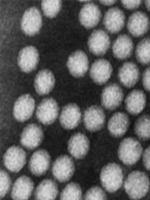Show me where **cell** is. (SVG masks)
<instances>
[{"label": "cell", "mask_w": 150, "mask_h": 200, "mask_svg": "<svg viewBox=\"0 0 150 200\" xmlns=\"http://www.w3.org/2000/svg\"><path fill=\"white\" fill-rule=\"evenodd\" d=\"M148 177L143 172L134 171L130 173L126 178L124 185L125 191L133 199H138L144 197L149 187Z\"/></svg>", "instance_id": "6da1fadb"}, {"label": "cell", "mask_w": 150, "mask_h": 200, "mask_svg": "<svg viewBox=\"0 0 150 200\" xmlns=\"http://www.w3.org/2000/svg\"><path fill=\"white\" fill-rule=\"evenodd\" d=\"M119 159L125 164L133 165L139 159L143 152L142 147L136 139L128 137L120 143L118 149Z\"/></svg>", "instance_id": "7a4b0ae2"}, {"label": "cell", "mask_w": 150, "mask_h": 200, "mask_svg": "<svg viewBox=\"0 0 150 200\" xmlns=\"http://www.w3.org/2000/svg\"><path fill=\"white\" fill-rule=\"evenodd\" d=\"M123 179L122 170L119 165L115 163L107 164L101 171V182L104 188L109 192H114L119 189L122 184Z\"/></svg>", "instance_id": "3957f363"}, {"label": "cell", "mask_w": 150, "mask_h": 200, "mask_svg": "<svg viewBox=\"0 0 150 200\" xmlns=\"http://www.w3.org/2000/svg\"><path fill=\"white\" fill-rule=\"evenodd\" d=\"M142 72L137 65L133 62L124 63L119 69L118 80L125 88L133 89L140 81Z\"/></svg>", "instance_id": "277c9868"}, {"label": "cell", "mask_w": 150, "mask_h": 200, "mask_svg": "<svg viewBox=\"0 0 150 200\" xmlns=\"http://www.w3.org/2000/svg\"><path fill=\"white\" fill-rule=\"evenodd\" d=\"M147 102V96L144 91L137 88L132 89L124 100L127 112L132 116H137L142 112L146 107Z\"/></svg>", "instance_id": "5b68a950"}, {"label": "cell", "mask_w": 150, "mask_h": 200, "mask_svg": "<svg viewBox=\"0 0 150 200\" xmlns=\"http://www.w3.org/2000/svg\"><path fill=\"white\" fill-rule=\"evenodd\" d=\"M59 107L55 100L52 98L43 99L37 107L36 116L38 120L44 125L52 123L57 118Z\"/></svg>", "instance_id": "8992f818"}, {"label": "cell", "mask_w": 150, "mask_h": 200, "mask_svg": "<svg viewBox=\"0 0 150 200\" xmlns=\"http://www.w3.org/2000/svg\"><path fill=\"white\" fill-rule=\"evenodd\" d=\"M124 98L122 88L116 84L113 83L105 87L102 92L101 101L105 109L112 110L118 107Z\"/></svg>", "instance_id": "52a82bcc"}, {"label": "cell", "mask_w": 150, "mask_h": 200, "mask_svg": "<svg viewBox=\"0 0 150 200\" xmlns=\"http://www.w3.org/2000/svg\"><path fill=\"white\" fill-rule=\"evenodd\" d=\"M74 162L69 156L61 155L55 161L52 165V172L54 178L60 182L68 181L74 172Z\"/></svg>", "instance_id": "ba28073f"}, {"label": "cell", "mask_w": 150, "mask_h": 200, "mask_svg": "<svg viewBox=\"0 0 150 200\" xmlns=\"http://www.w3.org/2000/svg\"><path fill=\"white\" fill-rule=\"evenodd\" d=\"M25 152L20 147L13 146L5 152L3 161L5 167L11 172L17 173L23 167L26 160Z\"/></svg>", "instance_id": "9c48e42d"}, {"label": "cell", "mask_w": 150, "mask_h": 200, "mask_svg": "<svg viewBox=\"0 0 150 200\" xmlns=\"http://www.w3.org/2000/svg\"><path fill=\"white\" fill-rule=\"evenodd\" d=\"M84 125L90 132L98 131L102 128L105 121L103 110L99 106L93 105L87 108L83 116Z\"/></svg>", "instance_id": "30bf717a"}, {"label": "cell", "mask_w": 150, "mask_h": 200, "mask_svg": "<svg viewBox=\"0 0 150 200\" xmlns=\"http://www.w3.org/2000/svg\"><path fill=\"white\" fill-rule=\"evenodd\" d=\"M35 106V100L30 94H25L21 96L14 105L13 113L15 119L20 122L28 120L32 116Z\"/></svg>", "instance_id": "8fae6325"}, {"label": "cell", "mask_w": 150, "mask_h": 200, "mask_svg": "<svg viewBox=\"0 0 150 200\" xmlns=\"http://www.w3.org/2000/svg\"><path fill=\"white\" fill-rule=\"evenodd\" d=\"M42 25L41 15L35 7L28 9L25 12L21 21L22 30L26 35L33 36L39 31Z\"/></svg>", "instance_id": "7c38bea8"}, {"label": "cell", "mask_w": 150, "mask_h": 200, "mask_svg": "<svg viewBox=\"0 0 150 200\" xmlns=\"http://www.w3.org/2000/svg\"><path fill=\"white\" fill-rule=\"evenodd\" d=\"M130 124V119L127 114L124 112L118 111L114 113L109 119L107 128L111 135L119 138L127 132Z\"/></svg>", "instance_id": "4fadbf2b"}, {"label": "cell", "mask_w": 150, "mask_h": 200, "mask_svg": "<svg viewBox=\"0 0 150 200\" xmlns=\"http://www.w3.org/2000/svg\"><path fill=\"white\" fill-rule=\"evenodd\" d=\"M43 138V133L41 128L36 124L28 125L22 133L20 141L21 144L26 148L32 150L38 146Z\"/></svg>", "instance_id": "5bb4252c"}, {"label": "cell", "mask_w": 150, "mask_h": 200, "mask_svg": "<svg viewBox=\"0 0 150 200\" xmlns=\"http://www.w3.org/2000/svg\"><path fill=\"white\" fill-rule=\"evenodd\" d=\"M39 61V54L37 49L32 46H28L20 52L18 63L20 69L25 73H29L36 67Z\"/></svg>", "instance_id": "9a60e30c"}, {"label": "cell", "mask_w": 150, "mask_h": 200, "mask_svg": "<svg viewBox=\"0 0 150 200\" xmlns=\"http://www.w3.org/2000/svg\"><path fill=\"white\" fill-rule=\"evenodd\" d=\"M81 117V112L79 106L75 104H69L65 106L62 111L60 122L64 129L72 130L79 125Z\"/></svg>", "instance_id": "2e32d148"}, {"label": "cell", "mask_w": 150, "mask_h": 200, "mask_svg": "<svg viewBox=\"0 0 150 200\" xmlns=\"http://www.w3.org/2000/svg\"><path fill=\"white\" fill-rule=\"evenodd\" d=\"M149 22L147 15L141 11H137L129 17L127 28L129 33L135 37L144 34L149 27Z\"/></svg>", "instance_id": "e0dca14e"}, {"label": "cell", "mask_w": 150, "mask_h": 200, "mask_svg": "<svg viewBox=\"0 0 150 200\" xmlns=\"http://www.w3.org/2000/svg\"><path fill=\"white\" fill-rule=\"evenodd\" d=\"M67 65L71 75L76 77H81L85 74L88 69V57L83 51H76L69 57Z\"/></svg>", "instance_id": "ac0fdd59"}, {"label": "cell", "mask_w": 150, "mask_h": 200, "mask_svg": "<svg viewBox=\"0 0 150 200\" xmlns=\"http://www.w3.org/2000/svg\"><path fill=\"white\" fill-rule=\"evenodd\" d=\"M88 46L91 52L97 56L102 55L107 51L110 46L109 36L101 30H94L91 34L88 40Z\"/></svg>", "instance_id": "d6986e66"}, {"label": "cell", "mask_w": 150, "mask_h": 200, "mask_svg": "<svg viewBox=\"0 0 150 200\" xmlns=\"http://www.w3.org/2000/svg\"><path fill=\"white\" fill-rule=\"evenodd\" d=\"M90 147V142L87 137L81 133H76L70 138L68 143L69 153L77 159L84 157L87 154Z\"/></svg>", "instance_id": "ffe728a7"}, {"label": "cell", "mask_w": 150, "mask_h": 200, "mask_svg": "<svg viewBox=\"0 0 150 200\" xmlns=\"http://www.w3.org/2000/svg\"><path fill=\"white\" fill-rule=\"evenodd\" d=\"M50 157L47 151L39 150L32 155L29 163V168L34 175L39 176L46 172L49 167Z\"/></svg>", "instance_id": "44dd1931"}, {"label": "cell", "mask_w": 150, "mask_h": 200, "mask_svg": "<svg viewBox=\"0 0 150 200\" xmlns=\"http://www.w3.org/2000/svg\"><path fill=\"white\" fill-rule=\"evenodd\" d=\"M112 71V66L108 60L100 59L95 61L92 65L90 75L95 83L101 85L105 83L109 80Z\"/></svg>", "instance_id": "7402d4cb"}, {"label": "cell", "mask_w": 150, "mask_h": 200, "mask_svg": "<svg viewBox=\"0 0 150 200\" xmlns=\"http://www.w3.org/2000/svg\"><path fill=\"white\" fill-rule=\"evenodd\" d=\"M125 16L120 9L114 7L108 9L105 13L103 23L105 28L112 33H117L123 27Z\"/></svg>", "instance_id": "603a6c76"}, {"label": "cell", "mask_w": 150, "mask_h": 200, "mask_svg": "<svg viewBox=\"0 0 150 200\" xmlns=\"http://www.w3.org/2000/svg\"><path fill=\"white\" fill-rule=\"evenodd\" d=\"M101 16L98 6L92 3L85 4L80 11L79 18L81 24L85 28L89 29L96 26Z\"/></svg>", "instance_id": "cb8c5ba5"}, {"label": "cell", "mask_w": 150, "mask_h": 200, "mask_svg": "<svg viewBox=\"0 0 150 200\" xmlns=\"http://www.w3.org/2000/svg\"><path fill=\"white\" fill-rule=\"evenodd\" d=\"M34 183L28 177L23 175L19 177L13 185L11 193L14 200H27L31 196L34 188Z\"/></svg>", "instance_id": "d4e9b609"}, {"label": "cell", "mask_w": 150, "mask_h": 200, "mask_svg": "<svg viewBox=\"0 0 150 200\" xmlns=\"http://www.w3.org/2000/svg\"><path fill=\"white\" fill-rule=\"evenodd\" d=\"M55 83V78L52 72L48 69H44L40 71L36 76L34 87L38 94L44 95L51 91Z\"/></svg>", "instance_id": "484cf974"}, {"label": "cell", "mask_w": 150, "mask_h": 200, "mask_svg": "<svg viewBox=\"0 0 150 200\" xmlns=\"http://www.w3.org/2000/svg\"><path fill=\"white\" fill-rule=\"evenodd\" d=\"M134 44L132 39L127 35L119 36L114 42L112 52L118 59L123 60L129 57L133 53Z\"/></svg>", "instance_id": "4316f807"}, {"label": "cell", "mask_w": 150, "mask_h": 200, "mask_svg": "<svg viewBox=\"0 0 150 200\" xmlns=\"http://www.w3.org/2000/svg\"><path fill=\"white\" fill-rule=\"evenodd\" d=\"M58 187L55 182L50 179L43 180L37 187L35 193L37 200H54L58 193Z\"/></svg>", "instance_id": "83f0119b"}, {"label": "cell", "mask_w": 150, "mask_h": 200, "mask_svg": "<svg viewBox=\"0 0 150 200\" xmlns=\"http://www.w3.org/2000/svg\"><path fill=\"white\" fill-rule=\"evenodd\" d=\"M133 130L140 139L150 140V115L144 114L139 116L134 122Z\"/></svg>", "instance_id": "f1b7e54d"}, {"label": "cell", "mask_w": 150, "mask_h": 200, "mask_svg": "<svg viewBox=\"0 0 150 200\" xmlns=\"http://www.w3.org/2000/svg\"><path fill=\"white\" fill-rule=\"evenodd\" d=\"M136 58L142 65L150 64V38H144L137 44L135 51Z\"/></svg>", "instance_id": "f546056e"}, {"label": "cell", "mask_w": 150, "mask_h": 200, "mask_svg": "<svg viewBox=\"0 0 150 200\" xmlns=\"http://www.w3.org/2000/svg\"><path fill=\"white\" fill-rule=\"evenodd\" d=\"M80 186L78 184L71 182L68 184L62 191L60 199L63 200H79L82 199Z\"/></svg>", "instance_id": "4dcf8cb0"}, {"label": "cell", "mask_w": 150, "mask_h": 200, "mask_svg": "<svg viewBox=\"0 0 150 200\" xmlns=\"http://www.w3.org/2000/svg\"><path fill=\"white\" fill-rule=\"evenodd\" d=\"M42 9L47 17L52 18L59 12L61 6V1L59 0H44L41 2Z\"/></svg>", "instance_id": "1f68e13d"}, {"label": "cell", "mask_w": 150, "mask_h": 200, "mask_svg": "<svg viewBox=\"0 0 150 200\" xmlns=\"http://www.w3.org/2000/svg\"><path fill=\"white\" fill-rule=\"evenodd\" d=\"M106 199V195L103 191L97 186L91 188L86 191L84 196L85 200H103Z\"/></svg>", "instance_id": "d6a6232c"}, {"label": "cell", "mask_w": 150, "mask_h": 200, "mask_svg": "<svg viewBox=\"0 0 150 200\" xmlns=\"http://www.w3.org/2000/svg\"><path fill=\"white\" fill-rule=\"evenodd\" d=\"M0 197L3 198L6 194L11 184V179L8 174L4 170L0 172Z\"/></svg>", "instance_id": "836d02e7"}, {"label": "cell", "mask_w": 150, "mask_h": 200, "mask_svg": "<svg viewBox=\"0 0 150 200\" xmlns=\"http://www.w3.org/2000/svg\"><path fill=\"white\" fill-rule=\"evenodd\" d=\"M140 81L144 90L150 93V65L142 72Z\"/></svg>", "instance_id": "e575fe53"}, {"label": "cell", "mask_w": 150, "mask_h": 200, "mask_svg": "<svg viewBox=\"0 0 150 200\" xmlns=\"http://www.w3.org/2000/svg\"><path fill=\"white\" fill-rule=\"evenodd\" d=\"M141 0H122L121 3L125 8L133 10L138 8L141 4Z\"/></svg>", "instance_id": "d590c367"}, {"label": "cell", "mask_w": 150, "mask_h": 200, "mask_svg": "<svg viewBox=\"0 0 150 200\" xmlns=\"http://www.w3.org/2000/svg\"><path fill=\"white\" fill-rule=\"evenodd\" d=\"M142 154L144 165L146 169L150 171V145L143 152Z\"/></svg>", "instance_id": "8d00e7d4"}, {"label": "cell", "mask_w": 150, "mask_h": 200, "mask_svg": "<svg viewBox=\"0 0 150 200\" xmlns=\"http://www.w3.org/2000/svg\"><path fill=\"white\" fill-rule=\"evenodd\" d=\"M117 1L116 0H100L99 2L101 4L107 6H111L115 4Z\"/></svg>", "instance_id": "74e56055"}, {"label": "cell", "mask_w": 150, "mask_h": 200, "mask_svg": "<svg viewBox=\"0 0 150 200\" xmlns=\"http://www.w3.org/2000/svg\"><path fill=\"white\" fill-rule=\"evenodd\" d=\"M144 4L147 10L150 11V0L145 1Z\"/></svg>", "instance_id": "f35d334b"}, {"label": "cell", "mask_w": 150, "mask_h": 200, "mask_svg": "<svg viewBox=\"0 0 150 200\" xmlns=\"http://www.w3.org/2000/svg\"><path fill=\"white\" fill-rule=\"evenodd\" d=\"M79 1L80 2H88V1H89V0H79Z\"/></svg>", "instance_id": "ab89813d"}, {"label": "cell", "mask_w": 150, "mask_h": 200, "mask_svg": "<svg viewBox=\"0 0 150 200\" xmlns=\"http://www.w3.org/2000/svg\"><path fill=\"white\" fill-rule=\"evenodd\" d=\"M149 108L150 111V100L149 102Z\"/></svg>", "instance_id": "60d3db41"}]
</instances>
